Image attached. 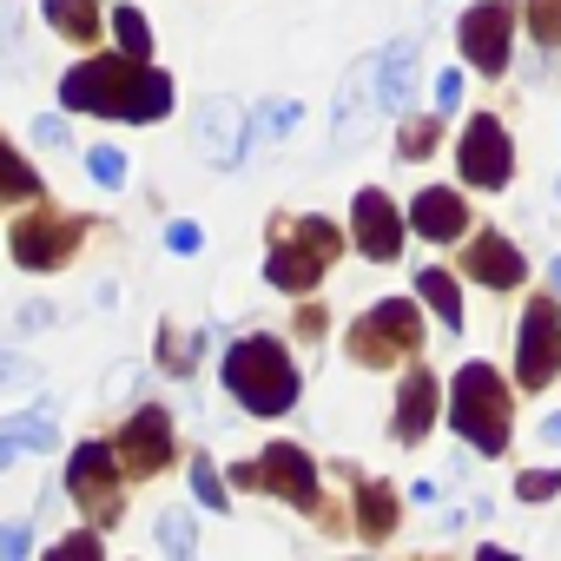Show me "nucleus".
<instances>
[{
	"label": "nucleus",
	"instance_id": "obj_1",
	"mask_svg": "<svg viewBox=\"0 0 561 561\" xmlns=\"http://www.w3.org/2000/svg\"><path fill=\"white\" fill-rule=\"evenodd\" d=\"M60 100L73 113H106V119H165L172 113V80L152 73L146 60H87L60 80Z\"/></svg>",
	"mask_w": 561,
	"mask_h": 561
},
{
	"label": "nucleus",
	"instance_id": "obj_2",
	"mask_svg": "<svg viewBox=\"0 0 561 561\" xmlns=\"http://www.w3.org/2000/svg\"><path fill=\"white\" fill-rule=\"evenodd\" d=\"M225 390L257 410V416H277V410H291L298 403V370L285 357V344L277 337H244L225 351Z\"/></svg>",
	"mask_w": 561,
	"mask_h": 561
},
{
	"label": "nucleus",
	"instance_id": "obj_3",
	"mask_svg": "<svg viewBox=\"0 0 561 561\" xmlns=\"http://www.w3.org/2000/svg\"><path fill=\"white\" fill-rule=\"evenodd\" d=\"M449 423L482 449V456H502L508 449V390L489 364H462L456 390H449Z\"/></svg>",
	"mask_w": 561,
	"mask_h": 561
},
{
	"label": "nucleus",
	"instance_id": "obj_4",
	"mask_svg": "<svg viewBox=\"0 0 561 561\" xmlns=\"http://www.w3.org/2000/svg\"><path fill=\"white\" fill-rule=\"evenodd\" d=\"M337 244H344V231H337L331 218H298L291 238L264 257V277H271L277 291H291V298H298V291H311L318 277H324V264L337 257Z\"/></svg>",
	"mask_w": 561,
	"mask_h": 561
},
{
	"label": "nucleus",
	"instance_id": "obj_5",
	"mask_svg": "<svg viewBox=\"0 0 561 561\" xmlns=\"http://www.w3.org/2000/svg\"><path fill=\"white\" fill-rule=\"evenodd\" d=\"M423 344V324H416V305L410 298H383L370 318H357L351 324V357L357 364H397V357H410Z\"/></svg>",
	"mask_w": 561,
	"mask_h": 561
},
{
	"label": "nucleus",
	"instance_id": "obj_6",
	"mask_svg": "<svg viewBox=\"0 0 561 561\" xmlns=\"http://www.w3.org/2000/svg\"><path fill=\"white\" fill-rule=\"evenodd\" d=\"M119 476H126L119 449H106V443H80L73 462H67V495H73L93 522H113V515H119Z\"/></svg>",
	"mask_w": 561,
	"mask_h": 561
},
{
	"label": "nucleus",
	"instance_id": "obj_7",
	"mask_svg": "<svg viewBox=\"0 0 561 561\" xmlns=\"http://www.w3.org/2000/svg\"><path fill=\"white\" fill-rule=\"evenodd\" d=\"M238 489H271V495H285L298 508H318V469L298 443H271L251 469H238Z\"/></svg>",
	"mask_w": 561,
	"mask_h": 561
},
{
	"label": "nucleus",
	"instance_id": "obj_8",
	"mask_svg": "<svg viewBox=\"0 0 561 561\" xmlns=\"http://www.w3.org/2000/svg\"><path fill=\"white\" fill-rule=\"evenodd\" d=\"M80 218H67V211H47V205H34L21 225H14V257L27 264V271H54V264H67L73 257V244H80Z\"/></svg>",
	"mask_w": 561,
	"mask_h": 561
},
{
	"label": "nucleus",
	"instance_id": "obj_9",
	"mask_svg": "<svg viewBox=\"0 0 561 561\" xmlns=\"http://www.w3.org/2000/svg\"><path fill=\"white\" fill-rule=\"evenodd\" d=\"M554 370H561V311H554L548 298H535L528 318H522V357H515V377H522V390H548Z\"/></svg>",
	"mask_w": 561,
	"mask_h": 561
},
{
	"label": "nucleus",
	"instance_id": "obj_10",
	"mask_svg": "<svg viewBox=\"0 0 561 561\" xmlns=\"http://www.w3.org/2000/svg\"><path fill=\"white\" fill-rule=\"evenodd\" d=\"M119 462H126L133 482H146V476H159V469L172 462V416H165L159 403H146V410L126 416V430H119Z\"/></svg>",
	"mask_w": 561,
	"mask_h": 561
},
{
	"label": "nucleus",
	"instance_id": "obj_11",
	"mask_svg": "<svg viewBox=\"0 0 561 561\" xmlns=\"http://www.w3.org/2000/svg\"><path fill=\"white\" fill-rule=\"evenodd\" d=\"M456 165H462V179H469V185H508L515 152H508L502 119L476 113V119H469V133H462V146H456Z\"/></svg>",
	"mask_w": 561,
	"mask_h": 561
},
{
	"label": "nucleus",
	"instance_id": "obj_12",
	"mask_svg": "<svg viewBox=\"0 0 561 561\" xmlns=\"http://www.w3.org/2000/svg\"><path fill=\"white\" fill-rule=\"evenodd\" d=\"M508 34H515V8L508 0H482L462 14V54L476 73H502L508 67Z\"/></svg>",
	"mask_w": 561,
	"mask_h": 561
},
{
	"label": "nucleus",
	"instance_id": "obj_13",
	"mask_svg": "<svg viewBox=\"0 0 561 561\" xmlns=\"http://www.w3.org/2000/svg\"><path fill=\"white\" fill-rule=\"evenodd\" d=\"M351 225H357V244H364V257L390 264V257L403 251V218H397V205H390L383 192H357V205H351Z\"/></svg>",
	"mask_w": 561,
	"mask_h": 561
},
{
	"label": "nucleus",
	"instance_id": "obj_14",
	"mask_svg": "<svg viewBox=\"0 0 561 561\" xmlns=\"http://www.w3.org/2000/svg\"><path fill=\"white\" fill-rule=\"evenodd\" d=\"M462 264H469V277H482L489 291H515V285H522V271H528V264H522V251H515L502 231H482V238L469 244V257H462Z\"/></svg>",
	"mask_w": 561,
	"mask_h": 561
},
{
	"label": "nucleus",
	"instance_id": "obj_15",
	"mask_svg": "<svg viewBox=\"0 0 561 561\" xmlns=\"http://www.w3.org/2000/svg\"><path fill=\"white\" fill-rule=\"evenodd\" d=\"M410 225H416L423 238L449 244V238H462V231H469V205H462L449 185H436V192H423V198L410 205Z\"/></svg>",
	"mask_w": 561,
	"mask_h": 561
},
{
	"label": "nucleus",
	"instance_id": "obj_16",
	"mask_svg": "<svg viewBox=\"0 0 561 561\" xmlns=\"http://www.w3.org/2000/svg\"><path fill=\"white\" fill-rule=\"evenodd\" d=\"M198 126H205V159L211 165H238L244 159V113L231 100H211Z\"/></svg>",
	"mask_w": 561,
	"mask_h": 561
},
{
	"label": "nucleus",
	"instance_id": "obj_17",
	"mask_svg": "<svg viewBox=\"0 0 561 561\" xmlns=\"http://www.w3.org/2000/svg\"><path fill=\"white\" fill-rule=\"evenodd\" d=\"M436 423V377L430 370H410L403 397H397V436L403 443H423V430Z\"/></svg>",
	"mask_w": 561,
	"mask_h": 561
},
{
	"label": "nucleus",
	"instance_id": "obj_18",
	"mask_svg": "<svg viewBox=\"0 0 561 561\" xmlns=\"http://www.w3.org/2000/svg\"><path fill=\"white\" fill-rule=\"evenodd\" d=\"M377 106L383 113H403L410 106V87H416V41H403V47H390L383 60H377Z\"/></svg>",
	"mask_w": 561,
	"mask_h": 561
},
{
	"label": "nucleus",
	"instance_id": "obj_19",
	"mask_svg": "<svg viewBox=\"0 0 561 561\" xmlns=\"http://www.w3.org/2000/svg\"><path fill=\"white\" fill-rule=\"evenodd\" d=\"M357 528H364V541H383L390 535V522H397V489H383V482H364L357 489Z\"/></svg>",
	"mask_w": 561,
	"mask_h": 561
},
{
	"label": "nucleus",
	"instance_id": "obj_20",
	"mask_svg": "<svg viewBox=\"0 0 561 561\" xmlns=\"http://www.w3.org/2000/svg\"><path fill=\"white\" fill-rule=\"evenodd\" d=\"M47 21L67 34V41H100V8H93V0H47Z\"/></svg>",
	"mask_w": 561,
	"mask_h": 561
},
{
	"label": "nucleus",
	"instance_id": "obj_21",
	"mask_svg": "<svg viewBox=\"0 0 561 561\" xmlns=\"http://www.w3.org/2000/svg\"><path fill=\"white\" fill-rule=\"evenodd\" d=\"M416 291L430 298V311H436L449 331H462V298H456V277H449V271H436V264H430V271L416 277Z\"/></svg>",
	"mask_w": 561,
	"mask_h": 561
},
{
	"label": "nucleus",
	"instance_id": "obj_22",
	"mask_svg": "<svg viewBox=\"0 0 561 561\" xmlns=\"http://www.w3.org/2000/svg\"><path fill=\"white\" fill-rule=\"evenodd\" d=\"M370 80H377V67H357V73L344 80V93H337V139H344V133H357V119H364V93H370Z\"/></svg>",
	"mask_w": 561,
	"mask_h": 561
},
{
	"label": "nucleus",
	"instance_id": "obj_23",
	"mask_svg": "<svg viewBox=\"0 0 561 561\" xmlns=\"http://www.w3.org/2000/svg\"><path fill=\"white\" fill-rule=\"evenodd\" d=\"M0 198H41V172L0 146Z\"/></svg>",
	"mask_w": 561,
	"mask_h": 561
},
{
	"label": "nucleus",
	"instance_id": "obj_24",
	"mask_svg": "<svg viewBox=\"0 0 561 561\" xmlns=\"http://www.w3.org/2000/svg\"><path fill=\"white\" fill-rule=\"evenodd\" d=\"M8 436H21L27 449H54V443H60V416H54V410H34V416L21 410V416L8 423Z\"/></svg>",
	"mask_w": 561,
	"mask_h": 561
},
{
	"label": "nucleus",
	"instance_id": "obj_25",
	"mask_svg": "<svg viewBox=\"0 0 561 561\" xmlns=\"http://www.w3.org/2000/svg\"><path fill=\"white\" fill-rule=\"evenodd\" d=\"M113 34H119V47H126L133 60H146V54H152V27H146L133 8H119V14H113Z\"/></svg>",
	"mask_w": 561,
	"mask_h": 561
},
{
	"label": "nucleus",
	"instance_id": "obj_26",
	"mask_svg": "<svg viewBox=\"0 0 561 561\" xmlns=\"http://www.w3.org/2000/svg\"><path fill=\"white\" fill-rule=\"evenodd\" d=\"M528 27L541 47H561V0H528Z\"/></svg>",
	"mask_w": 561,
	"mask_h": 561
},
{
	"label": "nucleus",
	"instance_id": "obj_27",
	"mask_svg": "<svg viewBox=\"0 0 561 561\" xmlns=\"http://www.w3.org/2000/svg\"><path fill=\"white\" fill-rule=\"evenodd\" d=\"M159 541H165L172 554H192V541H198V535H192V515H185V508H165V515H159Z\"/></svg>",
	"mask_w": 561,
	"mask_h": 561
},
{
	"label": "nucleus",
	"instance_id": "obj_28",
	"mask_svg": "<svg viewBox=\"0 0 561 561\" xmlns=\"http://www.w3.org/2000/svg\"><path fill=\"white\" fill-rule=\"evenodd\" d=\"M192 495H198L205 508H225V482H218V469H211L205 456H192Z\"/></svg>",
	"mask_w": 561,
	"mask_h": 561
},
{
	"label": "nucleus",
	"instance_id": "obj_29",
	"mask_svg": "<svg viewBox=\"0 0 561 561\" xmlns=\"http://www.w3.org/2000/svg\"><path fill=\"white\" fill-rule=\"evenodd\" d=\"M515 495H522V502H548V495H561V469H522Z\"/></svg>",
	"mask_w": 561,
	"mask_h": 561
},
{
	"label": "nucleus",
	"instance_id": "obj_30",
	"mask_svg": "<svg viewBox=\"0 0 561 561\" xmlns=\"http://www.w3.org/2000/svg\"><path fill=\"white\" fill-rule=\"evenodd\" d=\"M93 554H100V535H87V528L67 535V541H54V561H93Z\"/></svg>",
	"mask_w": 561,
	"mask_h": 561
},
{
	"label": "nucleus",
	"instance_id": "obj_31",
	"mask_svg": "<svg viewBox=\"0 0 561 561\" xmlns=\"http://www.w3.org/2000/svg\"><path fill=\"white\" fill-rule=\"evenodd\" d=\"M285 126H298V100H271L257 113V133H285Z\"/></svg>",
	"mask_w": 561,
	"mask_h": 561
},
{
	"label": "nucleus",
	"instance_id": "obj_32",
	"mask_svg": "<svg viewBox=\"0 0 561 561\" xmlns=\"http://www.w3.org/2000/svg\"><path fill=\"white\" fill-rule=\"evenodd\" d=\"M93 179H100V185H119V179H126V159H119L113 146H100V152H93Z\"/></svg>",
	"mask_w": 561,
	"mask_h": 561
},
{
	"label": "nucleus",
	"instance_id": "obj_33",
	"mask_svg": "<svg viewBox=\"0 0 561 561\" xmlns=\"http://www.w3.org/2000/svg\"><path fill=\"white\" fill-rule=\"evenodd\" d=\"M165 244H172L179 257H192V251H198L205 238H198V225H185V218H172V225H165Z\"/></svg>",
	"mask_w": 561,
	"mask_h": 561
},
{
	"label": "nucleus",
	"instance_id": "obj_34",
	"mask_svg": "<svg viewBox=\"0 0 561 561\" xmlns=\"http://www.w3.org/2000/svg\"><path fill=\"white\" fill-rule=\"evenodd\" d=\"M436 152V126H410L403 133V159H430Z\"/></svg>",
	"mask_w": 561,
	"mask_h": 561
},
{
	"label": "nucleus",
	"instance_id": "obj_35",
	"mask_svg": "<svg viewBox=\"0 0 561 561\" xmlns=\"http://www.w3.org/2000/svg\"><path fill=\"white\" fill-rule=\"evenodd\" d=\"M8 383H34V364L14 357V351H0V390H8Z\"/></svg>",
	"mask_w": 561,
	"mask_h": 561
},
{
	"label": "nucleus",
	"instance_id": "obj_36",
	"mask_svg": "<svg viewBox=\"0 0 561 561\" xmlns=\"http://www.w3.org/2000/svg\"><path fill=\"white\" fill-rule=\"evenodd\" d=\"M456 100H462V73H449V67H443V73H436V113H449Z\"/></svg>",
	"mask_w": 561,
	"mask_h": 561
},
{
	"label": "nucleus",
	"instance_id": "obj_37",
	"mask_svg": "<svg viewBox=\"0 0 561 561\" xmlns=\"http://www.w3.org/2000/svg\"><path fill=\"white\" fill-rule=\"evenodd\" d=\"M27 548H34L27 528H0V561H14V554H27Z\"/></svg>",
	"mask_w": 561,
	"mask_h": 561
},
{
	"label": "nucleus",
	"instance_id": "obj_38",
	"mask_svg": "<svg viewBox=\"0 0 561 561\" xmlns=\"http://www.w3.org/2000/svg\"><path fill=\"white\" fill-rule=\"evenodd\" d=\"M34 139H41V146H67V126H60V119H34Z\"/></svg>",
	"mask_w": 561,
	"mask_h": 561
},
{
	"label": "nucleus",
	"instance_id": "obj_39",
	"mask_svg": "<svg viewBox=\"0 0 561 561\" xmlns=\"http://www.w3.org/2000/svg\"><path fill=\"white\" fill-rule=\"evenodd\" d=\"M298 337H324V311H318V305H311V311L298 318Z\"/></svg>",
	"mask_w": 561,
	"mask_h": 561
},
{
	"label": "nucleus",
	"instance_id": "obj_40",
	"mask_svg": "<svg viewBox=\"0 0 561 561\" xmlns=\"http://www.w3.org/2000/svg\"><path fill=\"white\" fill-rule=\"evenodd\" d=\"M541 436H548V443H561V416H548V423H541Z\"/></svg>",
	"mask_w": 561,
	"mask_h": 561
},
{
	"label": "nucleus",
	"instance_id": "obj_41",
	"mask_svg": "<svg viewBox=\"0 0 561 561\" xmlns=\"http://www.w3.org/2000/svg\"><path fill=\"white\" fill-rule=\"evenodd\" d=\"M548 277H554V291H561V257H554V271H548Z\"/></svg>",
	"mask_w": 561,
	"mask_h": 561
},
{
	"label": "nucleus",
	"instance_id": "obj_42",
	"mask_svg": "<svg viewBox=\"0 0 561 561\" xmlns=\"http://www.w3.org/2000/svg\"><path fill=\"white\" fill-rule=\"evenodd\" d=\"M554 198H561V185H554Z\"/></svg>",
	"mask_w": 561,
	"mask_h": 561
}]
</instances>
